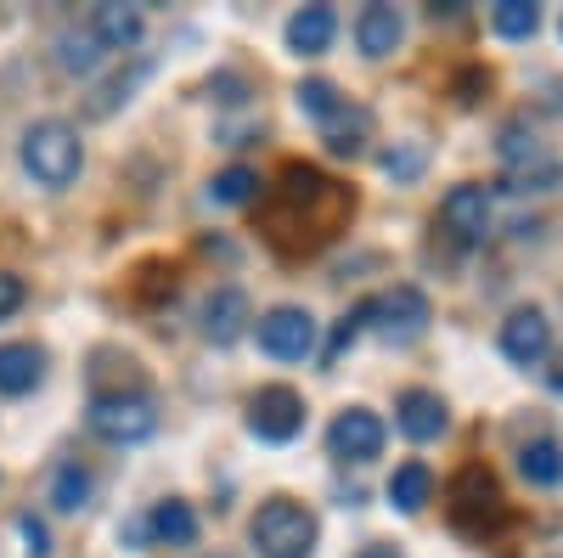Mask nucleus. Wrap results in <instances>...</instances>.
<instances>
[{"mask_svg":"<svg viewBox=\"0 0 563 558\" xmlns=\"http://www.w3.org/2000/svg\"><path fill=\"white\" fill-rule=\"evenodd\" d=\"M23 164H29V175L40 180V186H68L74 175H79V164H85V147H79V130L74 124H63V119H40V124H29V135H23Z\"/></svg>","mask_w":563,"mask_h":558,"instance_id":"f257e3e1","label":"nucleus"},{"mask_svg":"<svg viewBox=\"0 0 563 558\" xmlns=\"http://www.w3.org/2000/svg\"><path fill=\"white\" fill-rule=\"evenodd\" d=\"M254 547L260 558H310L316 552V514L299 507L294 496H271L254 514Z\"/></svg>","mask_w":563,"mask_h":558,"instance_id":"f03ea898","label":"nucleus"},{"mask_svg":"<svg viewBox=\"0 0 563 558\" xmlns=\"http://www.w3.org/2000/svg\"><path fill=\"white\" fill-rule=\"evenodd\" d=\"M158 429V412L147 395H97L90 401V435H102L108 446H135Z\"/></svg>","mask_w":563,"mask_h":558,"instance_id":"7ed1b4c3","label":"nucleus"},{"mask_svg":"<svg viewBox=\"0 0 563 558\" xmlns=\"http://www.w3.org/2000/svg\"><path fill=\"white\" fill-rule=\"evenodd\" d=\"M366 316L384 328V339H395V344H406V339H422V328L434 321V310H429V294H417V288H389V294H378V299H366Z\"/></svg>","mask_w":563,"mask_h":558,"instance_id":"20e7f679","label":"nucleus"},{"mask_svg":"<svg viewBox=\"0 0 563 558\" xmlns=\"http://www.w3.org/2000/svg\"><path fill=\"white\" fill-rule=\"evenodd\" d=\"M260 350L276 361H305L316 350V316L299 305H276L271 316H260Z\"/></svg>","mask_w":563,"mask_h":558,"instance_id":"39448f33","label":"nucleus"},{"mask_svg":"<svg viewBox=\"0 0 563 558\" xmlns=\"http://www.w3.org/2000/svg\"><path fill=\"white\" fill-rule=\"evenodd\" d=\"M249 429H254L260 440H271V446L294 440V435L305 429V401H299L288 384H265V390L249 401Z\"/></svg>","mask_w":563,"mask_h":558,"instance_id":"423d86ee","label":"nucleus"},{"mask_svg":"<svg viewBox=\"0 0 563 558\" xmlns=\"http://www.w3.org/2000/svg\"><path fill=\"white\" fill-rule=\"evenodd\" d=\"M327 446H333V457H344V462H372L384 451V417L366 412V406H350V412L333 417Z\"/></svg>","mask_w":563,"mask_h":558,"instance_id":"0eeeda50","label":"nucleus"},{"mask_svg":"<svg viewBox=\"0 0 563 558\" xmlns=\"http://www.w3.org/2000/svg\"><path fill=\"white\" fill-rule=\"evenodd\" d=\"M440 226L451 231L456 243H479L485 231H490V193L474 180H462L451 186V193L440 198Z\"/></svg>","mask_w":563,"mask_h":558,"instance_id":"6e6552de","label":"nucleus"},{"mask_svg":"<svg viewBox=\"0 0 563 558\" xmlns=\"http://www.w3.org/2000/svg\"><path fill=\"white\" fill-rule=\"evenodd\" d=\"M547 350H552V328H547L541 310H512V316L501 321V355H507V361L536 366Z\"/></svg>","mask_w":563,"mask_h":558,"instance_id":"1a4fd4ad","label":"nucleus"},{"mask_svg":"<svg viewBox=\"0 0 563 558\" xmlns=\"http://www.w3.org/2000/svg\"><path fill=\"white\" fill-rule=\"evenodd\" d=\"M243 328H249V294H243V288H220V294H209V305H203V339H214V344H238Z\"/></svg>","mask_w":563,"mask_h":558,"instance_id":"9d476101","label":"nucleus"},{"mask_svg":"<svg viewBox=\"0 0 563 558\" xmlns=\"http://www.w3.org/2000/svg\"><path fill=\"white\" fill-rule=\"evenodd\" d=\"M395 424L406 440H434V435H445V401L434 390H406L395 406Z\"/></svg>","mask_w":563,"mask_h":558,"instance_id":"9b49d317","label":"nucleus"},{"mask_svg":"<svg viewBox=\"0 0 563 558\" xmlns=\"http://www.w3.org/2000/svg\"><path fill=\"white\" fill-rule=\"evenodd\" d=\"M333 29H339L333 7H305V12L288 18V45L299 57H321L327 45H333Z\"/></svg>","mask_w":563,"mask_h":558,"instance_id":"f8f14e48","label":"nucleus"},{"mask_svg":"<svg viewBox=\"0 0 563 558\" xmlns=\"http://www.w3.org/2000/svg\"><path fill=\"white\" fill-rule=\"evenodd\" d=\"M45 379V355L34 344H0V395H29Z\"/></svg>","mask_w":563,"mask_h":558,"instance_id":"ddd939ff","label":"nucleus"},{"mask_svg":"<svg viewBox=\"0 0 563 558\" xmlns=\"http://www.w3.org/2000/svg\"><path fill=\"white\" fill-rule=\"evenodd\" d=\"M400 34H406V23H400L395 7H366V12L355 18V40H361L366 57H389L395 45H400Z\"/></svg>","mask_w":563,"mask_h":558,"instance_id":"4468645a","label":"nucleus"},{"mask_svg":"<svg viewBox=\"0 0 563 558\" xmlns=\"http://www.w3.org/2000/svg\"><path fill=\"white\" fill-rule=\"evenodd\" d=\"M90 34H97V45H108V52H130V45L141 40V12L108 0V7L90 12Z\"/></svg>","mask_w":563,"mask_h":558,"instance_id":"2eb2a0df","label":"nucleus"},{"mask_svg":"<svg viewBox=\"0 0 563 558\" xmlns=\"http://www.w3.org/2000/svg\"><path fill=\"white\" fill-rule=\"evenodd\" d=\"M147 530L164 541V547H192L198 541V514H192V507H186V502H158L153 507V519H147Z\"/></svg>","mask_w":563,"mask_h":558,"instance_id":"dca6fc26","label":"nucleus"},{"mask_svg":"<svg viewBox=\"0 0 563 558\" xmlns=\"http://www.w3.org/2000/svg\"><path fill=\"white\" fill-rule=\"evenodd\" d=\"M429 491H434V474L422 469V462H400L395 480H389V502L400 507V514H417V507L429 502Z\"/></svg>","mask_w":563,"mask_h":558,"instance_id":"f3484780","label":"nucleus"},{"mask_svg":"<svg viewBox=\"0 0 563 558\" xmlns=\"http://www.w3.org/2000/svg\"><path fill=\"white\" fill-rule=\"evenodd\" d=\"M519 469L530 485H563V446L558 440H530L519 451Z\"/></svg>","mask_w":563,"mask_h":558,"instance_id":"a211bd4d","label":"nucleus"},{"mask_svg":"<svg viewBox=\"0 0 563 558\" xmlns=\"http://www.w3.org/2000/svg\"><path fill=\"white\" fill-rule=\"evenodd\" d=\"M141 79H147V63H130V74L119 68L108 85H97V97H90V119H108L119 102H130V90H135Z\"/></svg>","mask_w":563,"mask_h":558,"instance_id":"6ab92c4d","label":"nucleus"},{"mask_svg":"<svg viewBox=\"0 0 563 558\" xmlns=\"http://www.w3.org/2000/svg\"><path fill=\"white\" fill-rule=\"evenodd\" d=\"M52 502L63 507V514H79V507L90 502V474L79 469V462H63L57 480H52Z\"/></svg>","mask_w":563,"mask_h":558,"instance_id":"aec40b11","label":"nucleus"},{"mask_svg":"<svg viewBox=\"0 0 563 558\" xmlns=\"http://www.w3.org/2000/svg\"><path fill=\"white\" fill-rule=\"evenodd\" d=\"M490 23H496V34H501V40H525V34H536L541 12L530 7V0H501V7L490 12Z\"/></svg>","mask_w":563,"mask_h":558,"instance_id":"412c9836","label":"nucleus"},{"mask_svg":"<svg viewBox=\"0 0 563 558\" xmlns=\"http://www.w3.org/2000/svg\"><path fill=\"white\" fill-rule=\"evenodd\" d=\"M299 113H310V119H321V124H333V119L344 113V102H339V90L327 85V79H305V85H299Z\"/></svg>","mask_w":563,"mask_h":558,"instance_id":"4be33fe9","label":"nucleus"},{"mask_svg":"<svg viewBox=\"0 0 563 558\" xmlns=\"http://www.w3.org/2000/svg\"><path fill=\"white\" fill-rule=\"evenodd\" d=\"M254 186H260V175H254V169L231 164V169H220V175H214L209 193H214V204H249V198H254Z\"/></svg>","mask_w":563,"mask_h":558,"instance_id":"5701e85b","label":"nucleus"},{"mask_svg":"<svg viewBox=\"0 0 563 558\" xmlns=\"http://www.w3.org/2000/svg\"><path fill=\"white\" fill-rule=\"evenodd\" d=\"M57 63L85 74V68H97V34H63L57 40Z\"/></svg>","mask_w":563,"mask_h":558,"instance_id":"b1692460","label":"nucleus"},{"mask_svg":"<svg viewBox=\"0 0 563 558\" xmlns=\"http://www.w3.org/2000/svg\"><path fill=\"white\" fill-rule=\"evenodd\" d=\"M361 130H366V113H355L350 124H327V147H333L339 158L344 153H361Z\"/></svg>","mask_w":563,"mask_h":558,"instance_id":"393cba45","label":"nucleus"},{"mask_svg":"<svg viewBox=\"0 0 563 558\" xmlns=\"http://www.w3.org/2000/svg\"><path fill=\"white\" fill-rule=\"evenodd\" d=\"M18 536H23V552H29V558H45V552H52V530H45L34 514L18 519Z\"/></svg>","mask_w":563,"mask_h":558,"instance_id":"a878e982","label":"nucleus"},{"mask_svg":"<svg viewBox=\"0 0 563 558\" xmlns=\"http://www.w3.org/2000/svg\"><path fill=\"white\" fill-rule=\"evenodd\" d=\"M384 169H389L395 180H411V175L422 169V147H389V153H384Z\"/></svg>","mask_w":563,"mask_h":558,"instance_id":"bb28decb","label":"nucleus"},{"mask_svg":"<svg viewBox=\"0 0 563 558\" xmlns=\"http://www.w3.org/2000/svg\"><path fill=\"white\" fill-rule=\"evenodd\" d=\"M18 305H23V276L0 271V321H7V316H12Z\"/></svg>","mask_w":563,"mask_h":558,"instance_id":"cd10ccee","label":"nucleus"},{"mask_svg":"<svg viewBox=\"0 0 563 558\" xmlns=\"http://www.w3.org/2000/svg\"><path fill=\"white\" fill-rule=\"evenodd\" d=\"M541 147H536V135H530V142H525V130H507V142H501V158L507 164H519V158H536Z\"/></svg>","mask_w":563,"mask_h":558,"instance_id":"c85d7f7f","label":"nucleus"},{"mask_svg":"<svg viewBox=\"0 0 563 558\" xmlns=\"http://www.w3.org/2000/svg\"><path fill=\"white\" fill-rule=\"evenodd\" d=\"M361 558H400L395 547H384V541H372V547H361Z\"/></svg>","mask_w":563,"mask_h":558,"instance_id":"c756f323","label":"nucleus"},{"mask_svg":"<svg viewBox=\"0 0 563 558\" xmlns=\"http://www.w3.org/2000/svg\"><path fill=\"white\" fill-rule=\"evenodd\" d=\"M547 384H552V390H563V355L552 361V372H547Z\"/></svg>","mask_w":563,"mask_h":558,"instance_id":"7c9ffc66","label":"nucleus"}]
</instances>
